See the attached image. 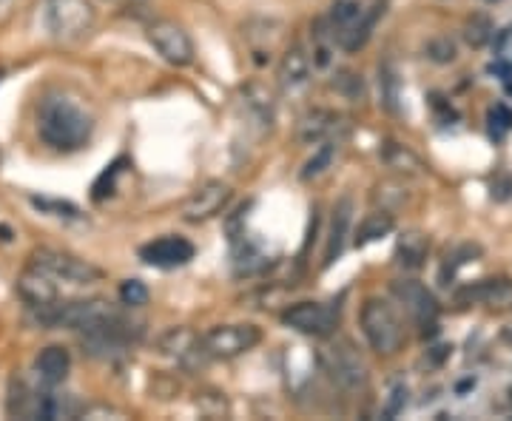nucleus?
Here are the masks:
<instances>
[{"label": "nucleus", "instance_id": "1", "mask_svg": "<svg viewBox=\"0 0 512 421\" xmlns=\"http://www.w3.org/2000/svg\"><path fill=\"white\" fill-rule=\"evenodd\" d=\"M37 134L55 151H80L94 134V117L77 97L49 92L37 106Z\"/></svg>", "mask_w": 512, "mask_h": 421}, {"label": "nucleus", "instance_id": "2", "mask_svg": "<svg viewBox=\"0 0 512 421\" xmlns=\"http://www.w3.org/2000/svg\"><path fill=\"white\" fill-rule=\"evenodd\" d=\"M40 29L55 43H80L97 26L92 0H40Z\"/></svg>", "mask_w": 512, "mask_h": 421}, {"label": "nucleus", "instance_id": "3", "mask_svg": "<svg viewBox=\"0 0 512 421\" xmlns=\"http://www.w3.org/2000/svg\"><path fill=\"white\" fill-rule=\"evenodd\" d=\"M359 322H362V333H365L367 345H370V350H376L379 356H393V353L402 350L404 322L399 311L387 299L370 296L362 305Z\"/></svg>", "mask_w": 512, "mask_h": 421}, {"label": "nucleus", "instance_id": "4", "mask_svg": "<svg viewBox=\"0 0 512 421\" xmlns=\"http://www.w3.org/2000/svg\"><path fill=\"white\" fill-rule=\"evenodd\" d=\"M140 336H143L140 322L128 319V316H123V313L114 308L103 322H97L89 330H83L80 333V342H83L86 353L94 356V359H109V356L126 353V348H131Z\"/></svg>", "mask_w": 512, "mask_h": 421}, {"label": "nucleus", "instance_id": "5", "mask_svg": "<svg viewBox=\"0 0 512 421\" xmlns=\"http://www.w3.org/2000/svg\"><path fill=\"white\" fill-rule=\"evenodd\" d=\"M29 268L52 276L55 282H66V285H94L103 279V271L97 265L74 257V254H66V251H55V248H37Z\"/></svg>", "mask_w": 512, "mask_h": 421}, {"label": "nucleus", "instance_id": "6", "mask_svg": "<svg viewBox=\"0 0 512 421\" xmlns=\"http://www.w3.org/2000/svg\"><path fill=\"white\" fill-rule=\"evenodd\" d=\"M322 365H325V373L345 393H359L367 387L370 373H367L362 353L356 350L350 339H336L333 345H328L322 353Z\"/></svg>", "mask_w": 512, "mask_h": 421}, {"label": "nucleus", "instance_id": "7", "mask_svg": "<svg viewBox=\"0 0 512 421\" xmlns=\"http://www.w3.org/2000/svg\"><path fill=\"white\" fill-rule=\"evenodd\" d=\"M259 342H262V330L251 322L217 325L202 336V348L211 359H237L242 353L254 350Z\"/></svg>", "mask_w": 512, "mask_h": 421}, {"label": "nucleus", "instance_id": "8", "mask_svg": "<svg viewBox=\"0 0 512 421\" xmlns=\"http://www.w3.org/2000/svg\"><path fill=\"white\" fill-rule=\"evenodd\" d=\"M146 37L165 63H171L177 69L194 63V40H191V35L185 32L180 23H174V20H154V23H148Z\"/></svg>", "mask_w": 512, "mask_h": 421}, {"label": "nucleus", "instance_id": "9", "mask_svg": "<svg viewBox=\"0 0 512 421\" xmlns=\"http://www.w3.org/2000/svg\"><path fill=\"white\" fill-rule=\"evenodd\" d=\"M282 325H288L302 336L313 339H328L339 328V311L325 302H296L282 313Z\"/></svg>", "mask_w": 512, "mask_h": 421}, {"label": "nucleus", "instance_id": "10", "mask_svg": "<svg viewBox=\"0 0 512 421\" xmlns=\"http://www.w3.org/2000/svg\"><path fill=\"white\" fill-rule=\"evenodd\" d=\"M234 197L231 185L222 180H208L202 183L188 200L183 202V220L185 222H208L214 217H220L222 211L228 208V202Z\"/></svg>", "mask_w": 512, "mask_h": 421}, {"label": "nucleus", "instance_id": "11", "mask_svg": "<svg viewBox=\"0 0 512 421\" xmlns=\"http://www.w3.org/2000/svg\"><path fill=\"white\" fill-rule=\"evenodd\" d=\"M194 254H197L194 242L185 237H174V234L151 239V242H146V245L140 248V259H143L146 265H151V268H160V271L183 268V265H188V262L194 259Z\"/></svg>", "mask_w": 512, "mask_h": 421}, {"label": "nucleus", "instance_id": "12", "mask_svg": "<svg viewBox=\"0 0 512 421\" xmlns=\"http://www.w3.org/2000/svg\"><path fill=\"white\" fill-rule=\"evenodd\" d=\"M393 296L404 305V311L410 313L421 328H436L439 319V302L436 296L427 291L416 279H396L393 282Z\"/></svg>", "mask_w": 512, "mask_h": 421}, {"label": "nucleus", "instance_id": "13", "mask_svg": "<svg viewBox=\"0 0 512 421\" xmlns=\"http://www.w3.org/2000/svg\"><path fill=\"white\" fill-rule=\"evenodd\" d=\"M160 350H163L165 356H171L177 365L188 367V370H197V367H205L211 362V356L202 348V336L185 328L168 330L160 339Z\"/></svg>", "mask_w": 512, "mask_h": 421}, {"label": "nucleus", "instance_id": "14", "mask_svg": "<svg viewBox=\"0 0 512 421\" xmlns=\"http://www.w3.org/2000/svg\"><path fill=\"white\" fill-rule=\"evenodd\" d=\"M345 131L342 114L328 109H313L302 117L299 123V143L305 146H322V143H336L339 134Z\"/></svg>", "mask_w": 512, "mask_h": 421}, {"label": "nucleus", "instance_id": "15", "mask_svg": "<svg viewBox=\"0 0 512 421\" xmlns=\"http://www.w3.org/2000/svg\"><path fill=\"white\" fill-rule=\"evenodd\" d=\"M458 305H487V308H512V285L507 279H481L456 293Z\"/></svg>", "mask_w": 512, "mask_h": 421}, {"label": "nucleus", "instance_id": "16", "mask_svg": "<svg viewBox=\"0 0 512 421\" xmlns=\"http://www.w3.org/2000/svg\"><path fill=\"white\" fill-rule=\"evenodd\" d=\"M313 74V63L308 52L302 46H293L291 52H285L282 63H279V86L285 94H299L308 89Z\"/></svg>", "mask_w": 512, "mask_h": 421}, {"label": "nucleus", "instance_id": "17", "mask_svg": "<svg viewBox=\"0 0 512 421\" xmlns=\"http://www.w3.org/2000/svg\"><path fill=\"white\" fill-rule=\"evenodd\" d=\"M18 293H20V299H23L32 311H43V308L55 305L57 299H60L55 279H52V276L40 274V271H35V268H29L26 274L20 276Z\"/></svg>", "mask_w": 512, "mask_h": 421}, {"label": "nucleus", "instance_id": "18", "mask_svg": "<svg viewBox=\"0 0 512 421\" xmlns=\"http://www.w3.org/2000/svg\"><path fill=\"white\" fill-rule=\"evenodd\" d=\"M350 225H353V200H350V197H342V200L333 205L328 248H325V265H333L336 259L342 257V251H345V245H348Z\"/></svg>", "mask_w": 512, "mask_h": 421}, {"label": "nucleus", "instance_id": "19", "mask_svg": "<svg viewBox=\"0 0 512 421\" xmlns=\"http://www.w3.org/2000/svg\"><path fill=\"white\" fill-rule=\"evenodd\" d=\"M69 370H72V356H69V350L63 348V345H49V348H43L37 353L35 373L46 387L63 385Z\"/></svg>", "mask_w": 512, "mask_h": 421}, {"label": "nucleus", "instance_id": "20", "mask_svg": "<svg viewBox=\"0 0 512 421\" xmlns=\"http://www.w3.org/2000/svg\"><path fill=\"white\" fill-rule=\"evenodd\" d=\"M427 251H430L427 237L419 234V231H407L396 242V262L402 268H407V271H419L421 265H424V259H427Z\"/></svg>", "mask_w": 512, "mask_h": 421}, {"label": "nucleus", "instance_id": "21", "mask_svg": "<svg viewBox=\"0 0 512 421\" xmlns=\"http://www.w3.org/2000/svg\"><path fill=\"white\" fill-rule=\"evenodd\" d=\"M245 106H248V111L254 114L262 126L271 129V123H274V97H271V92L262 83H251L245 89Z\"/></svg>", "mask_w": 512, "mask_h": 421}, {"label": "nucleus", "instance_id": "22", "mask_svg": "<svg viewBox=\"0 0 512 421\" xmlns=\"http://www.w3.org/2000/svg\"><path fill=\"white\" fill-rule=\"evenodd\" d=\"M393 214H387V211H373V214H367L365 222L359 225V231H356V245H370V242H376V239L387 237L390 231H393Z\"/></svg>", "mask_w": 512, "mask_h": 421}, {"label": "nucleus", "instance_id": "23", "mask_svg": "<svg viewBox=\"0 0 512 421\" xmlns=\"http://www.w3.org/2000/svg\"><path fill=\"white\" fill-rule=\"evenodd\" d=\"M382 160L387 163V168H393V171H407V174H413V171H419L421 163L419 157L410 151V148L399 146V143H387L382 148Z\"/></svg>", "mask_w": 512, "mask_h": 421}, {"label": "nucleus", "instance_id": "24", "mask_svg": "<svg viewBox=\"0 0 512 421\" xmlns=\"http://www.w3.org/2000/svg\"><path fill=\"white\" fill-rule=\"evenodd\" d=\"M333 154H336V143H322V146L316 148V154H313L311 160L305 163L302 180H313V177H319V174L333 163Z\"/></svg>", "mask_w": 512, "mask_h": 421}, {"label": "nucleus", "instance_id": "25", "mask_svg": "<svg viewBox=\"0 0 512 421\" xmlns=\"http://www.w3.org/2000/svg\"><path fill=\"white\" fill-rule=\"evenodd\" d=\"M333 89L348 97V100H362L365 97V83H362V74L356 72H339L333 80Z\"/></svg>", "mask_w": 512, "mask_h": 421}, {"label": "nucleus", "instance_id": "26", "mask_svg": "<svg viewBox=\"0 0 512 421\" xmlns=\"http://www.w3.org/2000/svg\"><path fill=\"white\" fill-rule=\"evenodd\" d=\"M148 288L146 282H140V279H126L123 285H120V302L126 305V308H143L148 305Z\"/></svg>", "mask_w": 512, "mask_h": 421}, {"label": "nucleus", "instance_id": "27", "mask_svg": "<svg viewBox=\"0 0 512 421\" xmlns=\"http://www.w3.org/2000/svg\"><path fill=\"white\" fill-rule=\"evenodd\" d=\"M493 23L484 18V15H473V18L467 20V26H464V37H467V43L470 46H484L490 37H493Z\"/></svg>", "mask_w": 512, "mask_h": 421}, {"label": "nucleus", "instance_id": "28", "mask_svg": "<svg viewBox=\"0 0 512 421\" xmlns=\"http://www.w3.org/2000/svg\"><path fill=\"white\" fill-rule=\"evenodd\" d=\"M123 165H126V160H117V163H111L100 177H97V183H94L92 188V197L97 202H103L106 197H109L111 191H114V183H117V177L123 174Z\"/></svg>", "mask_w": 512, "mask_h": 421}, {"label": "nucleus", "instance_id": "29", "mask_svg": "<svg viewBox=\"0 0 512 421\" xmlns=\"http://www.w3.org/2000/svg\"><path fill=\"white\" fill-rule=\"evenodd\" d=\"M379 86H382V100L387 109L393 111L396 109V72L390 69V63H384V66H379Z\"/></svg>", "mask_w": 512, "mask_h": 421}, {"label": "nucleus", "instance_id": "30", "mask_svg": "<svg viewBox=\"0 0 512 421\" xmlns=\"http://www.w3.org/2000/svg\"><path fill=\"white\" fill-rule=\"evenodd\" d=\"M510 129H512V111L507 109V106H495V109L490 111V134L501 140V137H504Z\"/></svg>", "mask_w": 512, "mask_h": 421}, {"label": "nucleus", "instance_id": "31", "mask_svg": "<svg viewBox=\"0 0 512 421\" xmlns=\"http://www.w3.org/2000/svg\"><path fill=\"white\" fill-rule=\"evenodd\" d=\"M427 52H430V57H433L436 63H453V60H456V43H453L450 37H439V40H433V43L427 46Z\"/></svg>", "mask_w": 512, "mask_h": 421}, {"label": "nucleus", "instance_id": "32", "mask_svg": "<svg viewBox=\"0 0 512 421\" xmlns=\"http://www.w3.org/2000/svg\"><path fill=\"white\" fill-rule=\"evenodd\" d=\"M404 404H407V385H393V387H390V399H387V407H384V413H387V416H399Z\"/></svg>", "mask_w": 512, "mask_h": 421}, {"label": "nucleus", "instance_id": "33", "mask_svg": "<svg viewBox=\"0 0 512 421\" xmlns=\"http://www.w3.org/2000/svg\"><path fill=\"white\" fill-rule=\"evenodd\" d=\"M37 208H52L57 211L55 217H77V208L69 205V202H52V200H32Z\"/></svg>", "mask_w": 512, "mask_h": 421}, {"label": "nucleus", "instance_id": "34", "mask_svg": "<svg viewBox=\"0 0 512 421\" xmlns=\"http://www.w3.org/2000/svg\"><path fill=\"white\" fill-rule=\"evenodd\" d=\"M109 3H120V6H134V3H146V0H109Z\"/></svg>", "mask_w": 512, "mask_h": 421}, {"label": "nucleus", "instance_id": "35", "mask_svg": "<svg viewBox=\"0 0 512 421\" xmlns=\"http://www.w3.org/2000/svg\"><path fill=\"white\" fill-rule=\"evenodd\" d=\"M6 6H9V0H0V12H3Z\"/></svg>", "mask_w": 512, "mask_h": 421}, {"label": "nucleus", "instance_id": "36", "mask_svg": "<svg viewBox=\"0 0 512 421\" xmlns=\"http://www.w3.org/2000/svg\"><path fill=\"white\" fill-rule=\"evenodd\" d=\"M487 3H495V0H487Z\"/></svg>", "mask_w": 512, "mask_h": 421}]
</instances>
